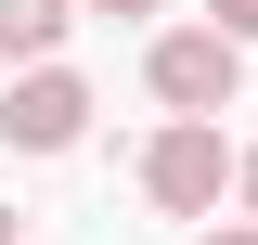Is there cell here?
I'll return each instance as SVG.
<instances>
[{
  "label": "cell",
  "instance_id": "cell-1",
  "mask_svg": "<svg viewBox=\"0 0 258 245\" xmlns=\"http://www.w3.org/2000/svg\"><path fill=\"white\" fill-rule=\"evenodd\" d=\"M232 181H245V155L220 142V116H168L155 142H142V194H155L168 219H220Z\"/></svg>",
  "mask_w": 258,
  "mask_h": 245
},
{
  "label": "cell",
  "instance_id": "cell-2",
  "mask_svg": "<svg viewBox=\"0 0 258 245\" xmlns=\"http://www.w3.org/2000/svg\"><path fill=\"white\" fill-rule=\"evenodd\" d=\"M142 78H155L168 116H232V91H245V39H220V26H168L155 52H142Z\"/></svg>",
  "mask_w": 258,
  "mask_h": 245
},
{
  "label": "cell",
  "instance_id": "cell-3",
  "mask_svg": "<svg viewBox=\"0 0 258 245\" xmlns=\"http://www.w3.org/2000/svg\"><path fill=\"white\" fill-rule=\"evenodd\" d=\"M78 129H91V78L78 65H26L13 103H0V142L13 155H78Z\"/></svg>",
  "mask_w": 258,
  "mask_h": 245
},
{
  "label": "cell",
  "instance_id": "cell-4",
  "mask_svg": "<svg viewBox=\"0 0 258 245\" xmlns=\"http://www.w3.org/2000/svg\"><path fill=\"white\" fill-rule=\"evenodd\" d=\"M64 26H78V0H0V52H13V65H52Z\"/></svg>",
  "mask_w": 258,
  "mask_h": 245
},
{
  "label": "cell",
  "instance_id": "cell-5",
  "mask_svg": "<svg viewBox=\"0 0 258 245\" xmlns=\"http://www.w3.org/2000/svg\"><path fill=\"white\" fill-rule=\"evenodd\" d=\"M207 26H220V39H245V52H258V0H207Z\"/></svg>",
  "mask_w": 258,
  "mask_h": 245
},
{
  "label": "cell",
  "instance_id": "cell-6",
  "mask_svg": "<svg viewBox=\"0 0 258 245\" xmlns=\"http://www.w3.org/2000/svg\"><path fill=\"white\" fill-rule=\"evenodd\" d=\"M194 245H258V219H207V232H194Z\"/></svg>",
  "mask_w": 258,
  "mask_h": 245
},
{
  "label": "cell",
  "instance_id": "cell-7",
  "mask_svg": "<svg viewBox=\"0 0 258 245\" xmlns=\"http://www.w3.org/2000/svg\"><path fill=\"white\" fill-rule=\"evenodd\" d=\"M78 13H168V0H78Z\"/></svg>",
  "mask_w": 258,
  "mask_h": 245
},
{
  "label": "cell",
  "instance_id": "cell-8",
  "mask_svg": "<svg viewBox=\"0 0 258 245\" xmlns=\"http://www.w3.org/2000/svg\"><path fill=\"white\" fill-rule=\"evenodd\" d=\"M0 245H26V207H13V194H0Z\"/></svg>",
  "mask_w": 258,
  "mask_h": 245
},
{
  "label": "cell",
  "instance_id": "cell-9",
  "mask_svg": "<svg viewBox=\"0 0 258 245\" xmlns=\"http://www.w3.org/2000/svg\"><path fill=\"white\" fill-rule=\"evenodd\" d=\"M232 194H245V219H258V155H245V181H232Z\"/></svg>",
  "mask_w": 258,
  "mask_h": 245
}]
</instances>
